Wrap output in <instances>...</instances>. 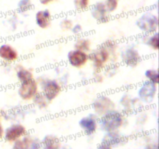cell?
<instances>
[{
  "mask_svg": "<svg viewBox=\"0 0 159 149\" xmlns=\"http://www.w3.org/2000/svg\"><path fill=\"white\" fill-rule=\"evenodd\" d=\"M16 76L19 80L20 81V82H21L28 80V79H32L33 74L29 70H26L25 68H21V69L19 70L16 72Z\"/></svg>",
  "mask_w": 159,
  "mask_h": 149,
  "instance_id": "19",
  "label": "cell"
},
{
  "mask_svg": "<svg viewBox=\"0 0 159 149\" xmlns=\"http://www.w3.org/2000/svg\"><path fill=\"white\" fill-rule=\"evenodd\" d=\"M33 4L31 0H20L17 4V9L20 13H24L32 8Z\"/></svg>",
  "mask_w": 159,
  "mask_h": 149,
  "instance_id": "18",
  "label": "cell"
},
{
  "mask_svg": "<svg viewBox=\"0 0 159 149\" xmlns=\"http://www.w3.org/2000/svg\"><path fill=\"white\" fill-rule=\"evenodd\" d=\"M36 23L39 27L42 29L48 27L51 24V12L48 9H43L40 10L37 12L35 16Z\"/></svg>",
  "mask_w": 159,
  "mask_h": 149,
  "instance_id": "15",
  "label": "cell"
},
{
  "mask_svg": "<svg viewBox=\"0 0 159 149\" xmlns=\"http://www.w3.org/2000/svg\"><path fill=\"white\" fill-rule=\"evenodd\" d=\"M90 46H91V43L86 38L77 39L75 43V48L76 50H79L85 53L90 51Z\"/></svg>",
  "mask_w": 159,
  "mask_h": 149,
  "instance_id": "17",
  "label": "cell"
},
{
  "mask_svg": "<svg viewBox=\"0 0 159 149\" xmlns=\"http://www.w3.org/2000/svg\"><path fill=\"white\" fill-rule=\"evenodd\" d=\"M0 57L3 61L12 62L16 60L18 57V53L10 45L2 44L0 46Z\"/></svg>",
  "mask_w": 159,
  "mask_h": 149,
  "instance_id": "14",
  "label": "cell"
},
{
  "mask_svg": "<svg viewBox=\"0 0 159 149\" xmlns=\"http://www.w3.org/2000/svg\"><path fill=\"white\" fill-rule=\"evenodd\" d=\"M93 107L96 113L103 115L104 113L114 109V103L110 98L105 96H101L96 99L93 104Z\"/></svg>",
  "mask_w": 159,
  "mask_h": 149,
  "instance_id": "7",
  "label": "cell"
},
{
  "mask_svg": "<svg viewBox=\"0 0 159 149\" xmlns=\"http://www.w3.org/2000/svg\"><path fill=\"white\" fill-rule=\"evenodd\" d=\"M53 1H54V0H39V2H40L42 5H48Z\"/></svg>",
  "mask_w": 159,
  "mask_h": 149,
  "instance_id": "27",
  "label": "cell"
},
{
  "mask_svg": "<svg viewBox=\"0 0 159 149\" xmlns=\"http://www.w3.org/2000/svg\"><path fill=\"white\" fill-rule=\"evenodd\" d=\"M3 134H4V130H3L2 125L1 122H0V140L3 138Z\"/></svg>",
  "mask_w": 159,
  "mask_h": 149,
  "instance_id": "28",
  "label": "cell"
},
{
  "mask_svg": "<svg viewBox=\"0 0 159 149\" xmlns=\"http://www.w3.org/2000/svg\"><path fill=\"white\" fill-rule=\"evenodd\" d=\"M74 6L77 10H84L88 8L89 0H73Z\"/></svg>",
  "mask_w": 159,
  "mask_h": 149,
  "instance_id": "23",
  "label": "cell"
},
{
  "mask_svg": "<svg viewBox=\"0 0 159 149\" xmlns=\"http://www.w3.org/2000/svg\"><path fill=\"white\" fill-rule=\"evenodd\" d=\"M79 124L85 135H92L96 132L97 128L96 120L91 116L82 118L79 120Z\"/></svg>",
  "mask_w": 159,
  "mask_h": 149,
  "instance_id": "13",
  "label": "cell"
},
{
  "mask_svg": "<svg viewBox=\"0 0 159 149\" xmlns=\"http://www.w3.org/2000/svg\"><path fill=\"white\" fill-rule=\"evenodd\" d=\"M104 4H105L106 9H107L108 13H110V12L116 10L118 6L117 0H106Z\"/></svg>",
  "mask_w": 159,
  "mask_h": 149,
  "instance_id": "24",
  "label": "cell"
},
{
  "mask_svg": "<svg viewBox=\"0 0 159 149\" xmlns=\"http://www.w3.org/2000/svg\"><path fill=\"white\" fill-rule=\"evenodd\" d=\"M82 31V27L80 24H76L74 26L71 27V33L75 35H78V34H81Z\"/></svg>",
  "mask_w": 159,
  "mask_h": 149,
  "instance_id": "26",
  "label": "cell"
},
{
  "mask_svg": "<svg viewBox=\"0 0 159 149\" xmlns=\"http://www.w3.org/2000/svg\"><path fill=\"white\" fill-rule=\"evenodd\" d=\"M126 136L120 134L116 131L107 132V134L102 138L101 144L99 146V148H110L113 146L119 145L122 143L126 142Z\"/></svg>",
  "mask_w": 159,
  "mask_h": 149,
  "instance_id": "6",
  "label": "cell"
},
{
  "mask_svg": "<svg viewBox=\"0 0 159 149\" xmlns=\"http://www.w3.org/2000/svg\"><path fill=\"white\" fill-rule=\"evenodd\" d=\"M136 25L143 32L147 34L154 33L158 29V16L152 12H146L137 20Z\"/></svg>",
  "mask_w": 159,
  "mask_h": 149,
  "instance_id": "2",
  "label": "cell"
},
{
  "mask_svg": "<svg viewBox=\"0 0 159 149\" xmlns=\"http://www.w3.org/2000/svg\"><path fill=\"white\" fill-rule=\"evenodd\" d=\"M90 12L92 16L100 23H105L109 20L108 15H107L108 12L103 2H97L95 3L90 9Z\"/></svg>",
  "mask_w": 159,
  "mask_h": 149,
  "instance_id": "12",
  "label": "cell"
},
{
  "mask_svg": "<svg viewBox=\"0 0 159 149\" xmlns=\"http://www.w3.org/2000/svg\"><path fill=\"white\" fill-rule=\"evenodd\" d=\"M145 77L148 78L150 82L158 84V72L155 69H148L145 71Z\"/></svg>",
  "mask_w": 159,
  "mask_h": 149,
  "instance_id": "20",
  "label": "cell"
},
{
  "mask_svg": "<svg viewBox=\"0 0 159 149\" xmlns=\"http://www.w3.org/2000/svg\"><path fill=\"white\" fill-rule=\"evenodd\" d=\"M88 55L85 52L79 50H74L69 51L68 54V63L75 68H80L86 63Z\"/></svg>",
  "mask_w": 159,
  "mask_h": 149,
  "instance_id": "10",
  "label": "cell"
},
{
  "mask_svg": "<svg viewBox=\"0 0 159 149\" xmlns=\"http://www.w3.org/2000/svg\"><path fill=\"white\" fill-rule=\"evenodd\" d=\"M110 55V52L103 46L95 49L88 55V59L91 60L93 66L96 70H100L103 68L104 64L107 61Z\"/></svg>",
  "mask_w": 159,
  "mask_h": 149,
  "instance_id": "5",
  "label": "cell"
},
{
  "mask_svg": "<svg viewBox=\"0 0 159 149\" xmlns=\"http://www.w3.org/2000/svg\"><path fill=\"white\" fill-rule=\"evenodd\" d=\"M157 84L146 81L138 89V96L142 102L151 103L153 102L157 93Z\"/></svg>",
  "mask_w": 159,
  "mask_h": 149,
  "instance_id": "4",
  "label": "cell"
},
{
  "mask_svg": "<svg viewBox=\"0 0 159 149\" xmlns=\"http://www.w3.org/2000/svg\"><path fill=\"white\" fill-rule=\"evenodd\" d=\"M26 128L21 124H12L5 130L4 138L7 142H14L26 134Z\"/></svg>",
  "mask_w": 159,
  "mask_h": 149,
  "instance_id": "8",
  "label": "cell"
},
{
  "mask_svg": "<svg viewBox=\"0 0 159 149\" xmlns=\"http://www.w3.org/2000/svg\"><path fill=\"white\" fill-rule=\"evenodd\" d=\"M41 143L44 148H58L61 145L60 140L54 135H46Z\"/></svg>",
  "mask_w": 159,
  "mask_h": 149,
  "instance_id": "16",
  "label": "cell"
},
{
  "mask_svg": "<svg viewBox=\"0 0 159 149\" xmlns=\"http://www.w3.org/2000/svg\"><path fill=\"white\" fill-rule=\"evenodd\" d=\"M147 44L150 46L152 49L157 50L158 49V33H155L149 37L148 40L147 41Z\"/></svg>",
  "mask_w": 159,
  "mask_h": 149,
  "instance_id": "22",
  "label": "cell"
},
{
  "mask_svg": "<svg viewBox=\"0 0 159 149\" xmlns=\"http://www.w3.org/2000/svg\"><path fill=\"white\" fill-rule=\"evenodd\" d=\"M123 123H124L123 114L114 110L104 113L99 120L101 128L106 132L116 131L122 126Z\"/></svg>",
  "mask_w": 159,
  "mask_h": 149,
  "instance_id": "1",
  "label": "cell"
},
{
  "mask_svg": "<svg viewBox=\"0 0 159 149\" xmlns=\"http://www.w3.org/2000/svg\"><path fill=\"white\" fill-rule=\"evenodd\" d=\"M61 92V86L55 80H48L43 85V94L48 101L54 99Z\"/></svg>",
  "mask_w": 159,
  "mask_h": 149,
  "instance_id": "11",
  "label": "cell"
},
{
  "mask_svg": "<svg viewBox=\"0 0 159 149\" xmlns=\"http://www.w3.org/2000/svg\"><path fill=\"white\" fill-rule=\"evenodd\" d=\"M73 23L69 19H65L60 23V27L62 30H68L72 27Z\"/></svg>",
  "mask_w": 159,
  "mask_h": 149,
  "instance_id": "25",
  "label": "cell"
},
{
  "mask_svg": "<svg viewBox=\"0 0 159 149\" xmlns=\"http://www.w3.org/2000/svg\"><path fill=\"white\" fill-rule=\"evenodd\" d=\"M34 101L40 108H44V107L47 106V102L48 100L45 98L43 94H37V93L34 96Z\"/></svg>",
  "mask_w": 159,
  "mask_h": 149,
  "instance_id": "21",
  "label": "cell"
},
{
  "mask_svg": "<svg viewBox=\"0 0 159 149\" xmlns=\"http://www.w3.org/2000/svg\"><path fill=\"white\" fill-rule=\"evenodd\" d=\"M121 58L126 65L131 68L137 66L141 61V56L138 51L132 47L127 48L123 51L121 53Z\"/></svg>",
  "mask_w": 159,
  "mask_h": 149,
  "instance_id": "9",
  "label": "cell"
},
{
  "mask_svg": "<svg viewBox=\"0 0 159 149\" xmlns=\"http://www.w3.org/2000/svg\"><path fill=\"white\" fill-rule=\"evenodd\" d=\"M37 83L32 79L21 82L18 89V95L23 100H30L37 93Z\"/></svg>",
  "mask_w": 159,
  "mask_h": 149,
  "instance_id": "3",
  "label": "cell"
}]
</instances>
